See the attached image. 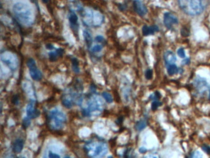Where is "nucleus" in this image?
<instances>
[{
  "label": "nucleus",
  "mask_w": 210,
  "mask_h": 158,
  "mask_svg": "<svg viewBox=\"0 0 210 158\" xmlns=\"http://www.w3.org/2000/svg\"><path fill=\"white\" fill-rule=\"evenodd\" d=\"M13 12L16 18L24 24H30L33 21V12L27 4L18 2L14 5Z\"/></svg>",
  "instance_id": "nucleus-1"
},
{
  "label": "nucleus",
  "mask_w": 210,
  "mask_h": 158,
  "mask_svg": "<svg viewBox=\"0 0 210 158\" xmlns=\"http://www.w3.org/2000/svg\"><path fill=\"white\" fill-rule=\"evenodd\" d=\"M179 8L187 14L196 15L201 14L204 9L203 2L198 0H183L178 1Z\"/></svg>",
  "instance_id": "nucleus-2"
},
{
  "label": "nucleus",
  "mask_w": 210,
  "mask_h": 158,
  "mask_svg": "<svg viewBox=\"0 0 210 158\" xmlns=\"http://www.w3.org/2000/svg\"><path fill=\"white\" fill-rule=\"evenodd\" d=\"M49 120L51 126L54 129H59L62 127L66 121V117L62 111L55 109L49 112Z\"/></svg>",
  "instance_id": "nucleus-3"
},
{
  "label": "nucleus",
  "mask_w": 210,
  "mask_h": 158,
  "mask_svg": "<svg viewBox=\"0 0 210 158\" xmlns=\"http://www.w3.org/2000/svg\"><path fill=\"white\" fill-rule=\"evenodd\" d=\"M27 65L29 69L30 75L33 80L35 81H41L43 75L40 69H38L34 59L32 58L28 59L27 61Z\"/></svg>",
  "instance_id": "nucleus-4"
},
{
  "label": "nucleus",
  "mask_w": 210,
  "mask_h": 158,
  "mask_svg": "<svg viewBox=\"0 0 210 158\" xmlns=\"http://www.w3.org/2000/svg\"><path fill=\"white\" fill-rule=\"evenodd\" d=\"M99 99L100 98H94L92 99V100H91L89 102L88 108L84 109L83 114L89 115L92 112L96 111H101L102 102Z\"/></svg>",
  "instance_id": "nucleus-5"
},
{
  "label": "nucleus",
  "mask_w": 210,
  "mask_h": 158,
  "mask_svg": "<svg viewBox=\"0 0 210 158\" xmlns=\"http://www.w3.org/2000/svg\"><path fill=\"white\" fill-rule=\"evenodd\" d=\"M163 23L167 29H171L174 25L179 23V21L178 17L175 14L167 12L164 14Z\"/></svg>",
  "instance_id": "nucleus-6"
},
{
  "label": "nucleus",
  "mask_w": 210,
  "mask_h": 158,
  "mask_svg": "<svg viewBox=\"0 0 210 158\" xmlns=\"http://www.w3.org/2000/svg\"><path fill=\"white\" fill-rule=\"evenodd\" d=\"M107 152V146L104 143H99L95 146L94 153L91 157L93 158H101L106 154Z\"/></svg>",
  "instance_id": "nucleus-7"
},
{
  "label": "nucleus",
  "mask_w": 210,
  "mask_h": 158,
  "mask_svg": "<svg viewBox=\"0 0 210 158\" xmlns=\"http://www.w3.org/2000/svg\"><path fill=\"white\" fill-rule=\"evenodd\" d=\"M133 7L135 12L140 16H144L148 12L147 7L140 1H135L133 2Z\"/></svg>",
  "instance_id": "nucleus-8"
},
{
  "label": "nucleus",
  "mask_w": 210,
  "mask_h": 158,
  "mask_svg": "<svg viewBox=\"0 0 210 158\" xmlns=\"http://www.w3.org/2000/svg\"><path fill=\"white\" fill-rule=\"evenodd\" d=\"M27 117L30 118H35L39 115L40 111L35 107V102L32 100L30 101L27 106Z\"/></svg>",
  "instance_id": "nucleus-9"
},
{
  "label": "nucleus",
  "mask_w": 210,
  "mask_h": 158,
  "mask_svg": "<svg viewBox=\"0 0 210 158\" xmlns=\"http://www.w3.org/2000/svg\"><path fill=\"white\" fill-rule=\"evenodd\" d=\"M164 60L167 66L175 64L176 61V57L175 54L170 51H166L164 54Z\"/></svg>",
  "instance_id": "nucleus-10"
},
{
  "label": "nucleus",
  "mask_w": 210,
  "mask_h": 158,
  "mask_svg": "<svg viewBox=\"0 0 210 158\" xmlns=\"http://www.w3.org/2000/svg\"><path fill=\"white\" fill-rule=\"evenodd\" d=\"M159 31V28L157 26L154 25L152 26H144L142 27V34L144 36H148L154 35L155 32Z\"/></svg>",
  "instance_id": "nucleus-11"
},
{
  "label": "nucleus",
  "mask_w": 210,
  "mask_h": 158,
  "mask_svg": "<svg viewBox=\"0 0 210 158\" xmlns=\"http://www.w3.org/2000/svg\"><path fill=\"white\" fill-rule=\"evenodd\" d=\"M68 20L70 23V26L73 29L78 28V16L73 11H70L68 14Z\"/></svg>",
  "instance_id": "nucleus-12"
},
{
  "label": "nucleus",
  "mask_w": 210,
  "mask_h": 158,
  "mask_svg": "<svg viewBox=\"0 0 210 158\" xmlns=\"http://www.w3.org/2000/svg\"><path fill=\"white\" fill-rule=\"evenodd\" d=\"M24 141L21 139L16 140L12 146L13 151L15 153H20L24 148Z\"/></svg>",
  "instance_id": "nucleus-13"
},
{
  "label": "nucleus",
  "mask_w": 210,
  "mask_h": 158,
  "mask_svg": "<svg viewBox=\"0 0 210 158\" xmlns=\"http://www.w3.org/2000/svg\"><path fill=\"white\" fill-rule=\"evenodd\" d=\"M63 53H64V51L62 49L56 50L55 51H53V52L49 53V60L51 61H55L57 60V56H59V55L62 56Z\"/></svg>",
  "instance_id": "nucleus-14"
},
{
  "label": "nucleus",
  "mask_w": 210,
  "mask_h": 158,
  "mask_svg": "<svg viewBox=\"0 0 210 158\" xmlns=\"http://www.w3.org/2000/svg\"><path fill=\"white\" fill-rule=\"evenodd\" d=\"M167 72L169 75L172 76L176 74L179 72V69L175 64H172L167 66Z\"/></svg>",
  "instance_id": "nucleus-15"
},
{
  "label": "nucleus",
  "mask_w": 210,
  "mask_h": 158,
  "mask_svg": "<svg viewBox=\"0 0 210 158\" xmlns=\"http://www.w3.org/2000/svg\"><path fill=\"white\" fill-rule=\"evenodd\" d=\"M83 36L85 38V42L86 43H87L88 46H90L91 43H92V36L91 35V34L87 31V30H85L83 32Z\"/></svg>",
  "instance_id": "nucleus-16"
},
{
  "label": "nucleus",
  "mask_w": 210,
  "mask_h": 158,
  "mask_svg": "<svg viewBox=\"0 0 210 158\" xmlns=\"http://www.w3.org/2000/svg\"><path fill=\"white\" fill-rule=\"evenodd\" d=\"M147 126V124L146 122L145 121H139V122H137L136 125V130H138V131H141L142 130H144Z\"/></svg>",
  "instance_id": "nucleus-17"
},
{
  "label": "nucleus",
  "mask_w": 210,
  "mask_h": 158,
  "mask_svg": "<svg viewBox=\"0 0 210 158\" xmlns=\"http://www.w3.org/2000/svg\"><path fill=\"white\" fill-rule=\"evenodd\" d=\"M102 97L104 98V100L108 103H111L113 102V98L112 96V95L107 92H103L102 93Z\"/></svg>",
  "instance_id": "nucleus-18"
},
{
  "label": "nucleus",
  "mask_w": 210,
  "mask_h": 158,
  "mask_svg": "<svg viewBox=\"0 0 210 158\" xmlns=\"http://www.w3.org/2000/svg\"><path fill=\"white\" fill-rule=\"evenodd\" d=\"M78 65H79V63H78L77 59H76V58H73L72 59V66H73V71H75V72H79Z\"/></svg>",
  "instance_id": "nucleus-19"
},
{
  "label": "nucleus",
  "mask_w": 210,
  "mask_h": 158,
  "mask_svg": "<svg viewBox=\"0 0 210 158\" xmlns=\"http://www.w3.org/2000/svg\"><path fill=\"white\" fill-rule=\"evenodd\" d=\"M190 158H203V154L200 151L196 150L191 154Z\"/></svg>",
  "instance_id": "nucleus-20"
},
{
  "label": "nucleus",
  "mask_w": 210,
  "mask_h": 158,
  "mask_svg": "<svg viewBox=\"0 0 210 158\" xmlns=\"http://www.w3.org/2000/svg\"><path fill=\"white\" fill-rule=\"evenodd\" d=\"M150 100H153L154 101H158L159 99L161 98V94L158 91H155L154 93H153L150 96Z\"/></svg>",
  "instance_id": "nucleus-21"
},
{
  "label": "nucleus",
  "mask_w": 210,
  "mask_h": 158,
  "mask_svg": "<svg viewBox=\"0 0 210 158\" xmlns=\"http://www.w3.org/2000/svg\"><path fill=\"white\" fill-rule=\"evenodd\" d=\"M162 106V103H160V102H159V101H154V102H153V103H152V106H151L152 110L153 111H156V110L158 109V108L159 106Z\"/></svg>",
  "instance_id": "nucleus-22"
},
{
  "label": "nucleus",
  "mask_w": 210,
  "mask_h": 158,
  "mask_svg": "<svg viewBox=\"0 0 210 158\" xmlns=\"http://www.w3.org/2000/svg\"><path fill=\"white\" fill-rule=\"evenodd\" d=\"M145 78L147 79V80H151L153 77V71L152 69H147L145 72Z\"/></svg>",
  "instance_id": "nucleus-23"
},
{
  "label": "nucleus",
  "mask_w": 210,
  "mask_h": 158,
  "mask_svg": "<svg viewBox=\"0 0 210 158\" xmlns=\"http://www.w3.org/2000/svg\"><path fill=\"white\" fill-rule=\"evenodd\" d=\"M102 46L101 45H96L92 48L91 51L94 53H98V52H100L102 50Z\"/></svg>",
  "instance_id": "nucleus-24"
},
{
  "label": "nucleus",
  "mask_w": 210,
  "mask_h": 158,
  "mask_svg": "<svg viewBox=\"0 0 210 158\" xmlns=\"http://www.w3.org/2000/svg\"><path fill=\"white\" fill-rule=\"evenodd\" d=\"M181 33L182 36H184V37L188 36H189V35H190V31H189V30H188V29H187L186 27L182 28V30H181Z\"/></svg>",
  "instance_id": "nucleus-25"
},
{
  "label": "nucleus",
  "mask_w": 210,
  "mask_h": 158,
  "mask_svg": "<svg viewBox=\"0 0 210 158\" xmlns=\"http://www.w3.org/2000/svg\"><path fill=\"white\" fill-rule=\"evenodd\" d=\"M177 53L178 54V56L181 57V58H184L185 57V51L182 48H180L178 49Z\"/></svg>",
  "instance_id": "nucleus-26"
},
{
  "label": "nucleus",
  "mask_w": 210,
  "mask_h": 158,
  "mask_svg": "<svg viewBox=\"0 0 210 158\" xmlns=\"http://www.w3.org/2000/svg\"><path fill=\"white\" fill-rule=\"evenodd\" d=\"M30 118H28V117L24 118V119L23 121V126H24V127H25V128L28 127L30 125Z\"/></svg>",
  "instance_id": "nucleus-27"
},
{
  "label": "nucleus",
  "mask_w": 210,
  "mask_h": 158,
  "mask_svg": "<svg viewBox=\"0 0 210 158\" xmlns=\"http://www.w3.org/2000/svg\"><path fill=\"white\" fill-rule=\"evenodd\" d=\"M202 149H203V151H205V152L207 154H210V146H209L204 145L202 147Z\"/></svg>",
  "instance_id": "nucleus-28"
},
{
  "label": "nucleus",
  "mask_w": 210,
  "mask_h": 158,
  "mask_svg": "<svg viewBox=\"0 0 210 158\" xmlns=\"http://www.w3.org/2000/svg\"><path fill=\"white\" fill-rule=\"evenodd\" d=\"M49 158H61L60 156L58 154H54V153H53L51 151H50L49 153Z\"/></svg>",
  "instance_id": "nucleus-29"
},
{
  "label": "nucleus",
  "mask_w": 210,
  "mask_h": 158,
  "mask_svg": "<svg viewBox=\"0 0 210 158\" xmlns=\"http://www.w3.org/2000/svg\"><path fill=\"white\" fill-rule=\"evenodd\" d=\"M95 41H96V42H103L104 41V37L103 36H97L96 37H95Z\"/></svg>",
  "instance_id": "nucleus-30"
},
{
  "label": "nucleus",
  "mask_w": 210,
  "mask_h": 158,
  "mask_svg": "<svg viewBox=\"0 0 210 158\" xmlns=\"http://www.w3.org/2000/svg\"><path fill=\"white\" fill-rule=\"evenodd\" d=\"M12 103L14 105H17L18 103V98L17 97V96H14L13 99H12Z\"/></svg>",
  "instance_id": "nucleus-31"
},
{
  "label": "nucleus",
  "mask_w": 210,
  "mask_h": 158,
  "mask_svg": "<svg viewBox=\"0 0 210 158\" xmlns=\"http://www.w3.org/2000/svg\"><path fill=\"white\" fill-rule=\"evenodd\" d=\"M139 151L141 153H142V154H144V153H145L146 151H147V149L145 148H144V147H141V148H139Z\"/></svg>",
  "instance_id": "nucleus-32"
},
{
  "label": "nucleus",
  "mask_w": 210,
  "mask_h": 158,
  "mask_svg": "<svg viewBox=\"0 0 210 158\" xmlns=\"http://www.w3.org/2000/svg\"><path fill=\"white\" fill-rule=\"evenodd\" d=\"M189 63V59L187 58V59H184V60L182 61V64L184 65V64H188Z\"/></svg>",
  "instance_id": "nucleus-33"
},
{
  "label": "nucleus",
  "mask_w": 210,
  "mask_h": 158,
  "mask_svg": "<svg viewBox=\"0 0 210 158\" xmlns=\"http://www.w3.org/2000/svg\"><path fill=\"white\" fill-rule=\"evenodd\" d=\"M145 158H158V157L156 156H147Z\"/></svg>",
  "instance_id": "nucleus-34"
},
{
  "label": "nucleus",
  "mask_w": 210,
  "mask_h": 158,
  "mask_svg": "<svg viewBox=\"0 0 210 158\" xmlns=\"http://www.w3.org/2000/svg\"><path fill=\"white\" fill-rule=\"evenodd\" d=\"M47 48L49 50H51L52 48H53V46L51 45H47Z\"/></svg>",
  "instance_id": "nucleus-35"
},
{
  "label": "nucleus",
  "mask_w": 210,
  "mask_h": 158,
  "mask_svg": "<svg viewBox=\"0 0 210 158\" xmlns=\"http://www.w3.org/2000/svg\"><path fill=\"white\" fill-rule=\"evenodd\" d=\"M107 158H113V157L112 156H108Z\"/></svg>",
  "instance_id": "nucleus-36"
},
{
  "label": "nucleus",
  "mask_w": 210,
  "mask_h": 158,
  "mask_svg": "<svg viewBox=\"0 0 210 158\" xmlns=\"http://www.w3.org/2000/svg\"><path fill=\"white\" fill-rule=\"evenodd\" d=\"M64 158H70V157H69V156H65V157H64Z\"/></svg>",
  "instance_id": "nucleus-37"
},
{
  "label": "nucleus",
  "mask_w": 210,
  "mask_h": 158,
  "mask_svg": "<svg viewBox=\"0 0 210 158\" xmlns=\"http://www.w3.org/2000/svg\"><path fill=\"white\" fill-rule=\"evenodd\" d=\"M14 158H17V157H14Z\"/></svg>",
  "instance_id": "nucleus-38"
}]
</instances>
